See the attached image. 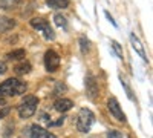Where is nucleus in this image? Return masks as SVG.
Returning <instances> with one entry per match:
<instances>
[{
    "label": "nucleus",
    "instance_id": "nucleus-1",
    "mask_svg": "<svg viewBox=\"0 0 153 138\" xmlns=\"http://www.w3.org/2000/svg\"><path fill=\"white\" fill-rule=\"evenodd\" d=\"M25 92H26V84L17 78H8L3 83H0V97L22 95Z\"/></svg>",
    "mask_w": 153,
    "mask_h": 138
},
{
    "label": "nucleus",
    "instance_id": "nucleus-2",
    "mask_svg": "<svg viewBox=\"0 0 153 138\" xmlns=\"http://www.w3.org/2000/svg\"><path fill=\"white\" fill-rule=\"evenodd\" d=\"M40 103V100H38L35 95H28L23 98V101L20 103V106L17 107V112H19V117L26 120L29 117H32L37 110V106Z\"/></svg>",
    "mask_w": 153,
    "mask_h": 138
},
{
    "label": "nucleus",
    "instance_id": "nucleus-3",
    "mask_svg": "<svg viewBox=\"0 0 153 138\" xmlns=\"http://www.w3.org/2000/svg\"><path fill=\"white\" fill-rule=\"evenodd\" d=\"M94 121H95L94 112L91 109H87V107H83V109H80L78 115H76V129H78L80 132H83V134H87L89 131H91Z\"/></svg>",
    "mask_w": 153,
    "mask_h": 138
},
{
    "label": "nucleus",
    "instance_id": "nucleus-4",
    "mask_svg": "<svg viewBox=\"0 0 153 138\" xmlns=\"http://www.w3.org/2000/svg\"><path fill=\"white\" fill-rule=\"evenodd\" d=\"M29 23H31V26L34 29L40 31L45 35L46 40H51V42L55 40V32H54L52 28H51V25H49V22L46 19H43V17H34V19H31Z\"/></svg>",
    "mask_w": 153,
    "mask_h": 138
},
{
    "label": "nucleus",
    "instance_id": "nucleus-5",
    "mask_svg": "<svg viewBox=\"0 0 153 138\" xmlns=\"http://www.w3.org/2000/svg\"><path fill=\"white\" fill-rule=\"evenodd\" d=\"M60 55L54 51V49H48L45 54V66L48 72H55L60 68Z\"/></svg>",
    "mask_w": 153,
    "mask_h": 138
},
{
    "label": "nucleus",
    "instance_id": "nucleus-6",
    "mask_svg": "<svg viewBox=\"0 0 153 138\" xmlns=\"http://www.w3.org/2000/svg\"><path fill=\"white\" fill-rule=\"evenodd\" d=\"M107 109H109L110 114L113 115V118H117V120L121 121V123L126 121V115H124V112H123V109H121V106H120V103H118V100L115 98V97H110V98H109Z\"/></svg>",
    "mask_w": 153,
    "mask_h": 138
},
{
    "label": "nucleus",
    "instance_id": "nucleus-7",
    "mask_svg": "<svg viewBox=\"0 0 153 138\" xmlns=\"http://www.w3.org/2000/svg\"><path fill=\"white\" fill-rule=\"evenodd\" d=\"M98 92H100V87H98V83L97 80L92 77L91 74L86 77V94L91 100H95L98 97Z\"/></svg>",
    "mask_w": 153,
    "mask_h": 138
},
{
    "label": "nucleus",
    "instance_id": "nucleus-8",
    "mask_svg": "<svg viewBox=\"0 0 153 138\" xmlns=\"http://www.w3.org/2000/svg\"><path fill=\"white\" fill-rule=\"evenodd\" d=\"M29 135H31V138H57L52 132L46 131L42 126H37V124L29 128Z\"/></svg>",
    "mask_w": 153,
    "mask_h": 138
},
{
    "label": "nucleus",
    "instance_id": "nucleus-9",
    "mask_svg": "<svg viewBox=\"0 0 153 138\" xmlns=\"http://www.w3.org/2000/svg\"><path fill=\"white\" fill-rule=\"evenodd\" d=\"M130 42H132V46H133V49L139 54V57H141L144 61H147V55H146V51H144V46H143V43L139 42V39L135 35V34H132L130 35Z\"/></svg>",
    "mask_w": 153,
    "mask_h": 138
},
{
    "label": "nucleus",
    "instance_id": "nucleus-10",
    "mask_svg": "<svg viewBox=\"0 0 153 138\" xmlns=\"http://www.w3.org/2000/svg\"><path fill=\"white\" fill-rule=\"evenodd\" d=\"M72 106H74V101L69 100V98H60V100H57V101L54 103V107L58 112H68Z\"/></svg>",
    "mask_w": 153,
    "mask_h": 138
},
{
    "label": "nucleus",
    "instance_id": "nucleus-11",
    "mask_svg": "<svg viewBox=\"0 0 153 138\" xmlns=\"http://www.w3.org/2000/svg\"><path fill=\"white\" fill-rule=\"evenodd\" d=\"M16 20L14 19H9L5 16H0V32H8L12 28H16Z\"/></svg>",
    "mask_w": 153,
    "mask_h": 138
},
{
    "label": "nucleus",
    "instance_id": "nucleus-12",
    "mask_svg": "<svg viewBox=\"0 0 153 138\" xmlns=\"http://www.w3.org/2000/svg\"><path fill=\"white\" fill-rule=\"evenodd\" d=\"M46 3L52 9H66L71 5V0H46Z\"/></svg>",
    "mask_w": 153,
    "mask_h": 138
},
{
    "label": "nucleus",
    "instance_id": "nucleus-13",
    "mask_svg": "<svg viewBox=\"0 0 153 138\" xmlns=\"http://www.w3.org/2000/svg\"><path fill=\"white\" fill-rule=\"evenodd\" d=\"M26 52H25V49H14V51H11L6 54V58L8 60H23Z\"/></svg>",
    "mask_w": 153,
    "mask_h": 138
},
{
    "label": "nucleus",
    "instance_id": "nucleus-14",
    "mask_svg": "<svg viewBox=\"0 0 153 138\" xmlns=\"http://www.w3.org/2000/svg\"><path fill=\"white\" fill-rule=\"evenodd\" d=\"M31 69H32V66H31V63H28V61H23V63H20V65H17V66L14 68V71H16L19 75L29 74Z\"/></svg>",
    "mask_w": 153,
    "mask_h": 138
},
{
    "label": "nucleus",
    "instance_id": "nucleus-15",
    "mask_svg": "<svg viewBox=\"0 0 153 138\" xmlns=\"http://www.w3.org/2000/svg\"><path fill=\"white\" fill-rule=\"evenodd\" d=\"M89 45H91V42L87 40V37L81 35V37H80V48H81V52H83V54H86V52L89 51V48H91Z\"/></svg>",
    "mask_w": 153,
    "mask_h": 138
},
{
    "label": "nucleus",
    "instance_id": "nucleus-16",
    "mask_svg": "<svg viewBox=\"0 0 153 138\" xmlns=\"http://www.w3.org/2000/svg\"><path fill=\"white\" fill-rule=\"evenodd\" d=\"M110 45H112V49L115 51V54L118 55V58H121V60H123L124 57H123V49H121L120 43H118L117 40H110Z\"/></svg>",
    "mask_w": 153,
    "mask_h": 138
},
{
    "label": "nucleus",
    "instance_id": "nucleus-17",
    "mask_svg": "<svg viewBox=\"0 0 153 138\" xmlns=\"http://www.w3.org/2000/svg\"><path fill=\"white\" fill-rule=\"evenodd\" d=\"M54 22H55L57 26H60V28H66V26H68V22H66V19L63 17L61 14H55V16H54Z\"/></svg>",
    "mask_w": 153,
    "mask_h": 138
},
{
    "label": "nucleus",
    "instance_id": "nucleus-18",
    "mask_svg": "<svg viewBox=\"0 0 153 138\" xmlns=\"http://www.w3.org/2000/svg\"><path fill=\"white\" fill-rule=\"evenodd\" d=\"M106 135H107V138H123V134L118 131H109Z\"/></svg>",
    "mask_w": 153,
    "mask_h": 138
},
{
    "label": "nucleus",
    "instance_id": "nucleus-19",
    "mask_svg": "<svg viewBox=\"0 0 153 138\" xmlns=\"http://www.w3.org/2000/svg\"><path fill=\"white\" fill-rule=\"evenodd\" d=\"M14 3H16V0H0V8H9Z\"/></svg>",
    "mask_w": 153,
    "mask_h": 138
},
{
    "label": "nucleus",
    "instance_id": "nucleus-20",
    "mask_svg": "<svg viewBox=\"0 0 153 138\" xmlns=\"http://www.w3.org/2000/svg\"><path fill=\"white\" fill-rule=\"evenodd\" d=\"M120 78H121V84H123V86L126 87V92H127V95H129V98H133V97H132V91H130V87H129V84L126 83V80H124L123 77H120Z\"/></svg>",
    "mask_w": 153,
    "mask_h": 138
},
{
    "label": "nucleus",
    "instance_id": "nucleus-21",
    "mask_svg": "<svg viewBox=\"0 0 153 138\" xmlns=\"http://www.w3.org/2000/svg\"><path fill=\"white\" fill-rule=\"evenodd\" d=\"M9 110H11V109H9L8 106H2V109H0V118H5V117L9 114Z\"/></svg>",
    "mask_w": 153,
    "mask_h": 138
},
{
    "label": "nucleus",
    "instance_id": "nucleus-22",
    "mask_svg": "<svg viewBox=\"0 0 153 138\" xmlns=\"http://www.w3.org/2000/svg\"><path fill=\"white\" fill-rule=\"evenodd\" d=\"M104 14H106V17H107V19H109V22H110V23H112V25H113V26H117V22H115V20H113V17H112V16H110V14H109V12H107V11H106V12H104Z\"/></svg>",
    "mask_w": 153,
    "mask_h": 138
},
{
    "label": "nucleus",
    "instance_id": "nucleus-23",
    "mask_svg": "<svg viewBox=\"0 0 153 138\" xmlns=\"http://www.w3.org/2000/svg\"><path fill=\"white\" fill-rule=\"evenodd\" d=\"M65 123V117H61L58 121H55V123H52V126H60V124H63Z\"/></svg>",
    "mask_w": 153,
    "mask_h": 138
},
{
    "label": "nucleus",
    "instance_id": "nucleus-24",
    "mask_svg": "<svg viewBox=\"0 0 153 138\" xmlns=\"http://www.w3.org/2000/svg\"><path fill=\"white\" fill-rule=\"evenodd\" d=\"M5 71H6V65L5 63H0V75L5 74Z\"/></svg>",
    "mask_w": 153,
    "mask_h": 138
},
{
    "label": "nucleus",
    "instance_id": "nucleus-25",
    "mask_svg": "<svg viewBox=\"0 0 153 138\" xmlns=\"http://www.w3.org/2000/svg\"><path fill=\"white\" fill-rule=\"evenodd\" d=\"M2 106H6V100L0 97V107H2Z\"/></svg>",
    "mask_w": 153,
    "mask_h": 138
}]
</instances>
